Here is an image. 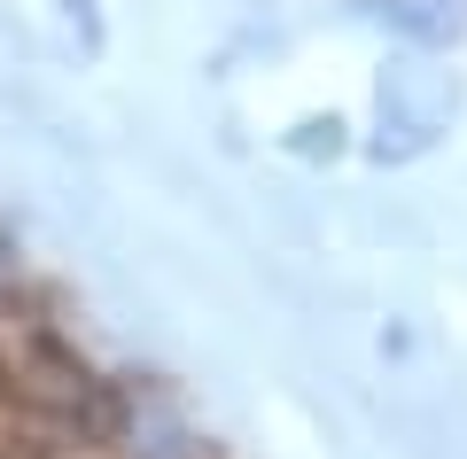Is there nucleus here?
I'll list each match as a JSON object with an SVG mask.
<instances>
[{
    "mask_svg": "<svg viewBox=\"0 0 467 459\" xmlns=\"http://www.w3.org/2000/svg\"><path fill=\"white\" fill-rule=\"evenodd\" d=\"M0 390L16 405V421L32 428L47 452H101L117 421V381H101L78 359L63 328L24 319L0 304Z\"/></svg>",
    "mask_w": 467,
    "mask_h": 459,
    "instance_id": "f257e3e1",
    "label": "nucleus"
},
{
    "mask_svg": "<svg viewBox=\"0 0 467 459\" xmlns=\"http://www.w3.org/2000/svg\"><path fill=\"white\" fill-rule=\"evenodd\" d=\"M101 452L109 459H202L180 412L156 390H125V381H117V421H109V443Z\"/></svg>",
    "mask_w": 467,
    "mask_h": 459,
    "instance_id": "f03ea898",
    "label": "nucleus"
},
{
    "mask_svg": "<svg viewBox=\"0 0 467 459\" xmlns=\"http://www.w3.org/2000/svg\"><path fill=\"white\" fill-rule=\"evenodd\" d=\"M55 8H63V24H70V39H78L86 55L101 47V16H94V0H55Z\"/></svg>",
    "mask_w": 467,
    "mask_h": 459,
    "instance_id": "7ed1b4c3",
    "label": "nucleus"
}]
</instances>
